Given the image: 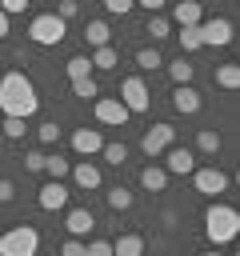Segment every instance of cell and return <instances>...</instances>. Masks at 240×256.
<instances>
[{
  "label": "cell",
  "instance_id": "cell-1",
  "mask_svg": "<svg viewBox=\"0 0 240 256\" xmlns=\"http://www.w3.org/2000/svg\"><path fill=\"white\" fill-rule=\"evenodd\" d=\"M36 108H40V96H36L32 80L24 72H4L0 76V112L28 120V116H36Z\"/></svg>",
  "mask_w": 240,
  "mask_h": 256
},
{
  "label": "cell",
  "instance_id": "cell-2",
  "mask_svg": "<svg viewBox=\"0 0 240 256\" xmlns=\"http://www.w3.org/2000/svg\"><path fill=\"white\" fill-rule=\"evenodd\" d=\"M236 232H240V216H236V208H228V204H208L204 208V236L212 240V248H220V244H228V240H236Z\"/></svg>",
  "mask_w": 240,
  "mask_h": 256
},
{
  "label": "cell",
  "instance_id": "cell-3",
  "mask_svg": "<svg viewBox=\"0 0 240 256\" xmlns=\"http://www.w3.org/2000/svg\"><path fill=\"white\" fill-rule=\"evenodd\" d=\"M40 252V232L32 224H16L0 236V256H36Z\"/></svg>",
  "mask_w": 240,
  "mask_h": 256
},
{
  "label": "cell",
  "instance_id": "cell-4",
  "mask_svg": "<svg viewBox=\"0 0 240 256\" xmlns=\"http://www.w3.org/2000/svg\"><path fill=\"white\" fill-rule=\"evenodd\" d=\"M64 32H68V24H64L56 12H40V16H32V24H28V40H32V44H40V48L60 44V40H64Z\"/></svg>",
  "mask_w": 240,
  "mask_h": 256
},
{
  "label": "cell",
  "instance_id": "cell-5",
  "mask_svg": "<svg viewBox=\"0 0 240 256\" xmlns=\"http://www.w3.org/2000/svg\"><path fill=\"white\" fill-rule=\"evenodd\" d=\"M128 112H148V104H152V92H148V84L140 80V76H128V80H120V96H116Z\"/></svg>",
  "mask_w": 240,
  "mask_h": 256
},
{
  "label": "cell",
  "instance_id": "cell-6",
  "mask_svg": "<svg viewBox=\"0 0 240 256\" xmlns=\"http://www.w3.org/2000/svg\"><path fill=\"white\" fill-rule=\"evenodd\" d=\"M192 184H196V192H200V196L216 200V196L232 184V176H224V172H220V168H212V164H208V168H200V164H196V168H192Z\"/></svg>",
  "mask_w": 240,
  "mask_h": 256
},
{
  "label": "cell",
  "instance_id": "cell-7",
  "mask_svg": "<svg viewBox=\"0 0 240 256\" xmlns=\"http://www.w3.org/2000/svg\"><path fill=\"white\" fill-rule=\"evenodd\" d=\"M196 28H200V40H204V48H224V44H232V32H236L228 16H212V20H200Z\"/></svg>",
  "mask_w": 240,
  "mask_h": 256
},
{
  "label": "cell",
  "instance_id": "cell-8",
  "mask_svg": "<svg viewBox=\"0 0 240 256\" xmlns=\"http://www.w3.org/2000/svg\"><path fill=\"white\" fill-rule=\"evenodd\" d=\"M172 140H176V128H172V124H152V128L140 136V152H144L148 160H156L164 148H172Z\"/></svg>",
  "mask_w": 240,
  "mask_h": 256
},
{
  "label": "cell",
  "instance_id": "cell-9",
  "mask_svg": "<svg viewBox=\"0 0 240 256\" xmlns=\"http://www.w3.org/2000/svg\"><path fill=\"white\" fill-rule=\"evenodd\" d=\"M92 112H96V120H100V124H112V128H120V124L132 116L116 96H96V100H92Z\"/></svg>",
  "mask_w": 240,
  "mask_h": 256
},
{
  "label": "cell",
  "instance_id": "cell-10",
  "mask_svg": "<svg viewBox=\"0 0 240 256\" xmlns=\"http://www.w3.org/2000/svg\"><path fill=\"white\" fill-rule=\"evenodd\" d=\"M68 196H72V188H68L64 180H48V184L40 188L36 204H40L44 212H60V208H68Z\"/></svg>",
  "mask_w": 240,
  "mask_h": 256
},
{
  "label": "cell",
  "instance_id": "cell-11",
  "mask_svg": "<svg viewBox=\"0 0 240 256\" xmlns=\"http://www.w3.org/2000/svg\"><path fill=\"white\" fill-rule=\"evenodd\" d=\"M168 156H164V172L168 176H192V168H196V152L192 148H164Z\"/></svg>",
  "mask_w": 240,
  "mask_h": 256
},
{
  "label": "cell",
  "instance_id": "cell-12",
  "mask_svg": "<svg viewBox=\"0 0 240 256\" xmlns=\"http://www.w3.org/2000/svg\"><path fill=\"white\" fill-rule=\"evenodd\" d=\"M68 176H72V184H76L80 192H92V188H100V168H96L92 160H76V164L68 168Z\"/></svg>",
  "mask_w": 240,
  "mask_h": 256
},
{
  "label": "cell",
  "instance_id": "cell-13",
  "mask_svg": "<svg viewBox=\"0 0 240 256\" xmlns=\"http://www.w3.org/2000/svg\"><path fill=\"white\" fill-rule=\"evenodd\" d=\"M200 104H204V100H200V92H196L192 84H176V88H172V108H176V112L196 116V112H200Z\"/></svg>",
  "mask_w": 240,
  "mask_h": 256
},
{
  "label": "cell",
  "instance_id": "cell-14",
  "mask_svg": "<svg viewBox=\"0 0 240 256\" xmlns=\"http://www.w3.org/2000/svg\"><path fill=\"white\" fill-rule=\"evenodd\" d=\"M72 148H76V156H96L104 148V136L96 128H76L72 132Z\"/></svg>",
  "mask_w": 240,
  "mask_h": 256
},
{
  "label": "cell",
  "instance_id": "cell-15",
  "mask_svg": "<svg viewBox=\"0 0 240 256\" xmlns=\"http://www.w3.org/2000/svg\"><path fill=\"white\" fill-rule=\"evenodd\" d=\"M64 228H68V236H88L92 228H96V216H92V208H72L68 216H64Z\"/></svg>",
  "mask_w": 240,
  "mask_h": 256
},
{
  "label": "cell",
  "instance_id": "cell-16",
  "mask_svg": "<svg viewBox=\"0 0 240 256\" xmlns=\"http://www.w3.org/2000/svg\"><path fill=\"white\" fill-rule=\"evenodd\" d=\"M172 20H176L180 28H196V24L204 20V8H200V0H176V8H172Z\"/></svg>",
  "mask_w": 240,
  "mask_h": 256
},
{
  "label": "cell",
  "instance_id": "cell-17",
  "mask_svg": "<svg viewBox=\"0 0 240 256\" xmlns=\"http://www.w3.org/2000/svg\"><path fill=\"white\" fill-rule=\"evenodd\" d=\"M140 188H144V192H164V188H168V172H164L160 164H144V168H140Z\"/></svg>",
  "mask_w": 240,
  "mask_h": 256
},
{
  "label": "cell",
  "instance_id": "cell-18",
  "mask_svg": "<svg viewBox=\"0 0 240 256\" xmlns=\"http://www.w3.org/2000/svg\"><path fill=\"white\" fill-rule=\"evenodd\" d=\"M112 256H144V236L120 232V236L112 240Z\"/></svg>",
  "mask_w": 240,
  "mask_h": 256
},
{
  "label": "cell",
  "instance_id": "cell-19",
  "mask_svg": "<svg viewBox=\"0 0 240 256\" xmlns=\"http://www.w3.org/2000/svg\"><path fill=\"white\" fill-rule=\"evenodd\" d=\"M92 68H100V72H112L116 64H120V52L112 48V44H100V48H92Z\"/></svg>",
  "mask_w": 240,
  "mask_h": 256
},
{
  "label": "cell",
  "instance_id": "cell-20",
  "mask_svg": "<svg viewBox=\"0 0 240 256\" xmlns=\"http://www.w3.org/2000/svg\"><path fill=\"white\" fill-rule=\"evenodd\" d=\"M84 40H88L92 48H100V44H112V28H108L104 20H88V28H84Z\"/></svg>",
  "mask_w": 240,
  "mask_h": 256
},
{
  "label": "cell",
  "instance_id": "cell-21",
  "mask_svg": "<svg viewBox=\"0 0 240 256\" xmlns=\"http://www.w3.org/2000/svg\"><path fill=\"white\" fill-rule=\"evenodd\" d=\"M64 72H68V80H84V76H92V60H88L84 52H80V56H68Z\"/></svg>",
  "mask_w": 240,
  "mask_h": 256
},
{
  "label": "cell",
  "instance_id": "cell-22",
  "mask_svg": "<svg viewBox=\"0 0 240 256\" xmlns=\"http://www.w3.org/2000/svg\"><path fill=\"white\" fill-rule=\"evenodd\" d=\"M196 152H204V156L220 152V132H216V128H200V132H196Z\"/></svg>",
  "mask_w": 240,
  "mask_h": 256
},
{
  "label": "cell",
  "instance_id": "cell-23",
  "mask_svg": "<svg viewBox=\"0 0 240 256\" xmlns=\"http://www.w3.org/2000/svg\"><path fill=\"white\" fill-rule=\"evenodd\" d=\"M104 200H108V208H112V212H128L136 196H132L128 188H120V184H116V188H108V196H104Z\"/></svg>",
  "mask_w": 240,
  "mask_h": 256
},
{
  "label": "cell",
  "instance_id": "cell-24",
  "mask_svg": "<svg viewBox=\"0 0 240 256\" xmlns=\"http://www.w3.org/2000/svg\"><path fill=\"white\" fill-rule=\"evenodd\" d=\"M176 40H180V52H184V56L204 48V40H200V28H180V32H176Z\"/></svg>",
  "mask_w": 240,
  "mask_h": 256
},
{
  "label": "cell",
  "instance_id": "cell-25",
  "mask_svg": "<svg viewBox=\"0 0 240 256\" xmlns=\"http://www.w3.org/2000/svg\"><path fill=\"white\" fill-rule=\"evenodd\" d=\"M216 84L228 88V92H236V88H240V68H236V64H220V68H216Z\"/></svg>",
  "mask_w": 240,
  "mask_h": 256
},
{
  "label": "cell",
  "instance_id": "cell-26",
  "mask_svg": "<svg viewBox=\"0 0 240 256\" xmlns=\"http://www.w3.org/2000/svg\"><path fill=\"white\" fill-rule=\"evenodd\" d=\"M160 64H164V56H160L156 48H140V52H136V68H140V72H156Z\"/></svg>",
  "mask_w": 240,
  "mask_h": 256
},
{
  "label": "cell",
  "instance_id": "cell-27",
  "mask_svg": "<svg viewBox=\"0 0 240 256\" xmlns=\"http://www.w3.org/2000/svg\"><path fill=\"white\" fill-rule=\"evenodd\" d=\"M72 96H80V100H96V96H100V84H96V76L72 80Z\"/></svg>",
  "mask_w": 240,
  "mask_h": 256
},
{
  "label": "cell",
  "instance_id": "cell-28",
  "mask_svg": "<svg viewBox=\"0 0 240 256\" xmlns=\"http://www.w3.org/2000/svg\"><path fill=\"white\" fill-rule=\"evenodd\" d=\"M152 40H164V36H172V20L168 16H148V28H144Z\"/></svg>",
  "mask_w": 240,
  "mask_h": 256
},
{
  "label": "cell",
  "instance_id": "cell-29",
  "mask_svg": "<svg viewBox=\"0 0 240 256\" xmlns=\"http://www.w3.org/2000/svg\"><path fill=\"white\" fill-rule=\"evenodd\" d=\"M168 76H172V84H192V64L180 56L176 64H168Z\"/></svg>",
  "mask_w": 240,
  "mask_h": 256
},
{
  "label": "cell",
  "instance_id": "cell-30",
  "mask_svg": "<svg viewBox=\"0 0 240 256\" xmlns=\"http://www.w3.org/2000/svg\"><path fill=\"white\" fill-rule=\"evenodd\" d=\"M68 168H72V164H68L64 156H44V172H48L52 180H64V176H68Z\"/></svg>",
  "mask_w": 240,
  "mask_h": 256
},
{
  "label": "cell",
  "instance_id": "cell-31",
  "mask_svg": "<svg viewBox=\"0 0 240 256\" xmlns=\"http://www.w3.org/2000/svg\"><path fill=\"white\" fill-rule=\"evenodd\" d=\"M100 156H104L112 168H120V164L128 160V148H124V144H104V148H100Z\"/></svg>",
  "mask_w": 240,
  "mask_h": 256
},
{
  "label": "cell",
  "instance_id": "cell-32",
  "mask_svg": "<svg viewBox=\"0 0 240 256\" xmlns=\"http://www.w3.org/2000/svg\"><path fill=\"white\" fill-rule=\"evenodd\" d=\"M0 132H4V140H20V136H24V120H20V116H4Z\"/></svg>",
  "mask_w": 240,
  "mask_h": 256
},
{
  "label": "cell",
  "instance_id": "cell-33",
  "mask_svg": "<svg viewBox=\"0 0 240 256\" xmlns=\"http://www.w3.org/2000/svg\"><path fill=\"white\" fill-rule=\"evenodd\" d=\"M36 132H40V144H56V140H60V124H56V120H44Z\"/></svg>",
  "mask_w": 240,
  "mask_h": 256
},
{
  "label": "cell",
  "instance_id": "cell-34",
  "mask_svg": "<svg viewBox=\"0 0 240 256\" xmlns=\"http://www.w3.org/2000/svg\"><path fill=\"white\" fill-rule=\"evenodd\" d=\"M84 256H112V240H92V244H84Z\"/></svg>",
  "mask_w": 240,
  "mask_h": 256
},
{
  "label": "cell",
  "instance_id": "cell-35",
  "mask_svg": "<svg viewBox=\"0 0 240 256\" xmlns=\"http://www.w3.org/2000/svg\"><path fill=\"white\" fill-rule=\"evenodd\" d=\"M76 12H80V4H76V0H60V4H56V16H60L64 24H68V20L76 16Z\"/></svg>",
  "mask_w": 240,
  "mask_h": 256
},
{
  "label": "cell",
  "instance_id": "cell-36",
  "mask_svg": "<svg viewBox=\"0 0 240 256\" xmlns=\"http://www.w3.org/2000/svg\"><path fill=\"white\" fill-rule=\"evenodd\" d=\"M24 168H28V172H44V152H40V148H32V152L24 156Z\"/></svg>",
  "mask_w": 240,
  "mask_h": 256
},
{
  "label": "cell",
  "instance_id": "cell-37",
  "mask_svg": "<svg viewBox=\"0 0 240 256\" xmlns=\"http://www.w3.org/2000/svg\"><path fill=\"white\" fill-rule=\"evenodd\" d=\"M60 256H84V244H80L76 236H68V240L60 244Z\"/></svg>",
  "mask_w": 240,
  "mask_h": 256
},
{
  "label": "cell",
  "instance_id": "cell-38",
  "mask_svg": "<svg viewBox=\"0 0 240 256\" xmlns=\"http://www.w3.org/2000/svg\"><path fill=\"white\" fill-rule=\"evenodd\" d=\"M104 8H108L112 16H128V12H132V0H104Z\"/></svg>",
  "mask_w": 240,
  "mask_h": 256
},
{
  "label": "cell",
  "instance_id": "cell-39",
  "mask_svg": "<svg viewBox=\"0 0 240 256\" xmlns=\"http://www.w3.org/2000/svg\"><path fill=\"white\" fill-rule=\"evenodd\" d=\"M16 200V184L12 180H0V204H12Z\"/></svg>",
  "mask_w": 240,
  "mask_h": 256
},
{
  "label": "cell",
  "instance_id": "cell-40",
  "mask_svg": "<svg viewBox=\"0 0 240 256\" xmlns=\"http://www.w3.org/2000/svg\"><path fill=\"white\" fill-rule=\"evenodd\" d=\"M24 8H28V0H0V12H8V16L12 12H24Z\"/></svg>",
  "mask_w": 240,
  "mask_h": 256
},
{
  "label": "cell",
  "instance_id": "cell-41",
  "mask_svg": "<svg viewBox=\"0 0 240 256\" xmlns=\"http://www.w3.org/2000/svg\"><path fill=\"white\" fill-rule=\"evenodd\" d=\"M132 4H140V8H148V12H160L168 0H132Z\"/></svg>",
  "mask_w": 240,
  "mask_h": 256
},
{
  "label": "cell",
  "instance_id": "cell-42",
  "mask_svg": "<svg viewBox=\"0 0 240 256\" xmlns=\"http://www.w3.org/2000/svg\"><path fill=\"white\" fill-rule=\"evenodd\" d=\"M8 36V12H0V40Z\"/></svg>",
  "mask_w": 240,
  "mask_h": 256
},
{
  "label": "cell",
  "instance_id": "cell-43",
  "mask_svg": "<svg viewBox=\"0 0 240 256\" xmlns=\"http://www.w3.org/2000/svg\"><path fill=\"white\" fill-rule=\"evenodd\" d=\"M200 256H220V252H216V248H212V252H200Z\"/></svg>",
  "mask_w": 240,
  "mask_h": 256
},
{
  "label": "cell",
  "instance_id": "cell-44",
  "mask_svg": "<svg viewBox=\"0 0 240 256\" xmlns=\"http://www.w3.org/2000/svg\"><path fill=\"white\" fill-rule=\"evenodd\" d=\"M0 144H4V132H0Z\"/></svg>",
  "mask_w": 240,
  "mask_h": 256
}]
</instances>
